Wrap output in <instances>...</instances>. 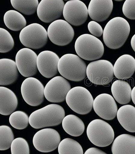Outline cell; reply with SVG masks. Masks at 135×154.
<instances>
[{
  "instance_id": "obj_29",
  "label": "cell",
  "mask_w": 135,
  "mask_h": 154,
  "mask_svg": "<svg viewBox=\"0 0 135 154\" xmlns=\"http://www.w3.org/2000/svg\"><path fill=\"white\" fill-rule=\"evenodd\" d=\"M9 122L13 128L17 129L23 130L27 127L29 123V117L24 112L17 111L11 115Z\"/></svg>"
},
{
  "instance_id": "obj_1",
  "label": "cell",
  "mask_w": 135,
  "mask_h": 154,
  "mask_svg": "<svg viewBox=\"0 0 135 154\" xmlns=\"http://www.w3.org/2000/svg\"><path fill=\"white\" fill-rule=\"evenodd\" d=\"M130 30V25L126 19L121 17L114 18L108 22L104 29V43L109 48L119 49L125 43Z\"/></svg>"
},
{
  "instance_id": "obj_26",
  "label": "cell",
  "mask_w": 135,
  "mask_h": 154,
  "mask_svg": "<svg viewBox=\"0 0 135 154\" xmlns=\"http://www.w3.org/2000/svg\"><path fill=\"white\" fill-rule=\"evenodd\" d=\"M4 22L8 29L14 31L23 29L27 25L24 17L17 11L14 10L8 11L5 13Z\"/></svg>"
},
{
  "instance_id": "obj_3",
  "label": "cell",
  "mask_w": 135,
  "mask_h": 154,
  "mask_svg": "<svg viewBox=\"0 0 135 154\" xmlns=\"http://www.w3.org/2000/svg\"><path fill=\"white\" fill-rule=\"evenodd\" d=\"M87 66L85 62L78 56L72 54L64 55L59 60L58 71L66 79L79 82L86 78Z\"/></svg>"
},
{
  "instance_id": "obj_7",
  "label": "cell",
  "mask_w": 135,
  "mask_h": 154,
  "mask_svg": "<svg viewBox=\"0 0 135 154\" xmlns=\"http://www.w3.org/2000/svg\"><path fill=\"white\" fill-rule=\"evenodd\" d=\"M114 75V66L108 60L93 61L87 66V77L91 82L96 85H108L113 79Z\"/></svg>"
},
{
  "instance_id": "obj_11",
  "label": "cell",
  "mask_w": 135,
  "mask_h": 154,
  "mask_svg": "<svg viewBox=\"0 0 135 154\" xmlns=\"http://www.w3.org/2000/svg\"><path fill=\"white\" fill-rule=\"evenodd\" d=\"M71 89L68 81L62 77L53 78L44 88V96L49 102L58 103L63 102Z\"/></svg>"
},
{
  "instance_id": "obj_6",
  "label": "cell",
  "mask_w": 135,
  "mask_h": 154,
  "mask_svg": "<svg viewBox=\"0 0 135 154\" xmlns=\"http://www.w3.org/2000/svg\"><path fill=\"white\" fill-rule=\"evenodd\" d=\"M66 100L71 110L81 115H86L91 111L94 101L90 92L81 86L75 87L70 89Z\"/></svg>"
},
{
  "instance_id": "obj_4",
  "label": "cell",
  "mask_w": 135,
  "mask_h": 154,
  "mask_svg": "<svg viewBox=\"0 0 135 154\" xmlns=\"http://www.w3.org/2000/svg\"><path fill=\"white\" fill-rule=\"evenodd\" d=\"M75 49L80 57L88 61L99 59L102 57L105 50L102 42L89 34H83L78 38L75 42Z\"/></svg>"
},
{
  "instance_id": "obj_25",
  "label": "cell",
  "mask_w": 135,
  "mask_h": 154,
  "mask_svg": "<svg viewBox=\"0 0 135 154\" xmlns=\"http://www.w3.org/2000/svg\"><path fill=\"white\" fill-rule=\"evenodd\" d=\"M62 125L64 131L69 135L74 137L80 136L85 130L82 120L74 115H69L64 117Z\"/></svg>"
},
{
  "instance_id": "obj_17",
  "label": "cell",
  "mask_w": 135,
  "mask_h": 154,
  "mask_svg": "<svg viewBox=\"0 0 135 154\" xmlns=\"http://www.w3.org/2000/svg\"><path fill=\"white\" fill-rule=\"evenodd\" d=\"M58 56L55 53L46 50L40 53L37 57L38 70L44 77L50 78L55 76L58 72Z\"/></svg>"
},
{
  "instance_id": "obj_5",
  "label": "cell",
  "mask_w": 135,
  "mask_h": 154,
  "mask_svg": "<svg viewBox=\"0 0 135 154\" xmlns=\"http://www.w3.org/2000/svg\"><path fill=\"white\" fill-rule=\"evenodd\" d=\"M87 136L92 143L97 146L105 147L113 142L115 133L108 123L100 119L92 120L87 128Z\"/></svg>"
},
{
  "instance_id": "obj_30",
  "label": "cell",
  "mask_w": 135,
  "mask_h": 154,
  "mask_svg": "<svg viewBox=\"0 0 135 154\" xmlns=\"http://www.w3.org/2000/svg\"><path fill=\"white\" fill-rule=\"evenodd\" d=\"M14 135L11 128L7 125L0 126V150L9 149L14 140Z\"/></svg>"
},
{
  "instance_id": "obj_20",
  "label": "cell",
  "mask_w": 135,
  "mask_h": 154,
  "mask_svg": "<svg viewBox=\"0 0 135 154\" xmlns=\"http://www.w3.org/2000/svg\"><path fill=\"white\" fill-rule=\"evenodd\" d=\"M18 69L16 62L8 58L0 60V85H8L17 79Z\"/></svg>"
},
{
  "instance_id": "obj_14",
  "label": "cell",
  "mask_w": 135,
  "mask_h": 154,
  "mask_svg": "<svg viewBox=\"0 0 135 154\" xmlns=\"http://www.w3.org/2000/svg\"><path fill=\"white\" fill-rule=\"evenodd\" d=\"M36 53L28 48L22 49L17 53L16 63L21 74L25 77H30L37 72V59Z\"/></svg>"
},
{
  "instance_id": "obj_27",
  "label": "cell",
  "mask_w": 135,
  "mask_h": 154,
  "mask_svg": "<svg viewBox=\"0 0 135 154\" xmlns=\"http://www.w3.org/2000/svg\"><path fill=\"white\" fill-rule=\"evenodd\" d=\"M11 2L15 9L27 15L35 13L39 4L38 0H11Z\"/></svg>"
},
{
  "instance_id": "obj_21",
  "label": "cell",
  "mask_w": 135,
  "mask_h": 154,
  "mask_svg": "<svg viewBox=\"0 0 135 154\" xmlns=\"http://www.w3.org/2000/svg\"><path fill=\"white\" fill-rule=\"evenodd\" d=\"M18 99L12 91L3 86L0 87V114L8 116L17 107Z\"/></svg>"
},
{
  "instance_id": "obj_31",
  "label": "cell",
  "mask_w": 135,
  "mask_h": 154,
  "mask_svg": "<svg viewBox=\"0 0 135 154\" xmlns=\"http://www.w3.org/2000/svg\"><path fill=\"white\" fill-rule=\"evenodd\" d=\"M14 46V42L12 35L7 30L0 28V52H9Z\"/></svg>"
},
{
  "instance_id": "obj_18",
  "label": "cell",
  "mask_w": 135,
  "mask_h": 154,
  "mask_svg": "<svg viewBox=\"0 0 135 154\" xmlns=\"http://www.w3.org/2000/svg\"><path fill=\"white\" fill-rule=\"evenodd\" d=\"M113 8L112 0H91L88 7L89 15L96 22H103L110 16Z\"/></svg>"
},
{
  "instance_id": "obj_12",
  "label": "cell",
  "mask_w": 135,
  "mask_h": 154,
  "mask_svg": "<svg viewBox=\"0 0 135 154\" xmlns=\"http://www.w3.org/2000/svg\"><path fill=\"white\" fill-rule=\"evenodd\" d=\"M61 141L60 134L52 128L43 129L38 131L34 136L33 143L39 152H49L58 147Z\"/></svg>"
},
{
  "instance_id": "obj_33",
  "label": "cell",
  "mask_w": 135,
  "mask_h": 154,
  "mask_svg": "<svg viewBox=\"0 0 135 154\" xmlns=\"http://www.w3.org/2000/svg\"><path fill=\"white\" fill-rule=\"evenodd\" d=\"M122 11L126 17L135 20V0H126L123 4Z\"/></svg>"
},
{
  "instance_id": "obj_8",
  "label": "cell",
  "mask_w": 135,
  "mask_h": 154,
  "mask_svg": "<svg viewBox=\"0 0 135 154\" xmlns=\"http://www.w3.org/2000/svg\"><path fill=\"white\" fill-rule=\"evenodd\" d=\"M19 38L24 46L30 49H37L46 45L48 35L47 32L43 26L38 23H33L21 30Z\"/></svg>"
},
{
  "instance_id": "obj_13",
  "label": "cell",
  "mask_w": 135,
  "mask_h": 154,
  "mask_svg": "<svg viewBox=\"0 0 135 154\" xmlns=\"http://www.w3.org/2000/svg\"><path fill=\"white\" fill-rule=\"evenodd\" d=\"M88 10L86 5L79 0L68 1L64 5L63 15L67 22L74 26L83 24L88 16Z\"/></svg>"
},
{
  "instance_id": "obj_2",
  "label": "cell",
  "mask_w": 135,
  "mask_h": 154,
  "mask_svg": "<svg viewBox=\"0 0 135 154\" xmlns=\"http://www.w3.org/2000/svg\"><path fill=\"white\" fill-rule=\"evenodd\" d=\"M65 115V111L61 106L50 104L31 114L29 124L35 129L56 126L62 122Z\"/></svg>"
},
{
  "instance_id": "obj_23",
  "label": "cell",
  "mask_w": 135,
  "mask_h": 154,
  "mask_svg": "<svg viewBox=\"0 0 135 154\" xmlns=\"http://www.w3.org/2000/svg\"><path fill=\"white\" fill-rule=\"evenodd\" d=\"M117 117L122 127L129 132H135V107L127 105L118 110Z\"/></svg>"
},
{
  "instance_id": "obj_36",
  "label": "cell",
  "mask_w": 135,
  "mask_h": 154,
  "mask_svg": "<svg viewBox=\"0 0 135 154\" xmlns=\"http://www.w3.org/2000/svg\"><path fill=\"white\" fill-rule=\"evenodd\" d=\"M131 44L132 48L135 52V34L133 36L131 41Z\"/></svg>"
},
{
  "instance_id": "obj_37",
  "label": "cell",
  "mask_w": 135,
  "mask_h": 154,
  "mask_svg": "<svg viewBox=\"0 0 135 154\" xmlns=\"http://www.w3.org/2000/svg\"><path fill=\"white\" fill-rule=\"evenodd\" d=\"M131 98L132 101L135 105V86L132 90Z\"/></svg>"
},
{
  "instance_id": "obj_15",
  "label": "cell",
  "mask_w": 135,
  "mask_h": 154,
  "mask_svg": "<svg viewBox=\"0 0 135 154\" xmlns=\"http://www.w3.org/2000/svg\"><path fill=\"white\" fill-rule=\"evenodd\" d=\"M64 5L63 0H42L37 8L38 17L46 23L57 20L63 14Z\"/></svg>"
},
{
  "instance_id": "obj_38",
  "label": "cell",
  "mask_w": 135,
  "mask_h": 154,
  "mask_svg": "<svg viewBox=\"0 0 135 154\" xmlns=\"http://www.w3.org/2000/svg\"><path fill=\"white\" fill-rule=\"evenodd\" d=\"M117 1V2H121V1Z\"/></svg>"
},
{
  "instance_id": "obj_19",
  "label": "cell",
  "mask_w": 135,
  "mask_h": 154,
  "mask_svg": "<svg viewBox=\"0 0 135 154\" xmlns=\"http://www.w3.org/2000/svg\"><path fill=\"white\" fill-rule=\"evenodd\" d=\"M135 71V59L132 56L125 54L121 56L114 66L115 76L119 80L129 79Z\"/></svg>"
},
{
  "instance_id": "obj_35",
  "label": "cell",
  "mask_w": 135,
  "mask_h": 154,
  "mask_svg": "<svg viewBox=\"0 0 135 154\" xmlns=\"http://www.w3.org/2000/svg\"><path fill=\"white\" fill-rule=\"evenodd\" d=\"M85 154H106L107 153L103 151L96 148L92 147L89 148L85 152Z\"/></svg>"
},
{
  "instance_id": "obj_16",
  "label": "cell",
  "mask_w": 135,
  "mask_h": 154,
  "mask_svg": "<svg viewBox=\"0 0 135 154\" xmlns=\"http://www.w3.org/2000/svg\"><path fill=\"white\" fill-rule=\"evenodd\" d=\"M93 107L97 115L104 119L112 120L117 115V103L114 98L108 94L98 95L94 101Z\"/></svg>"
},
{
  "instance_id": "obj_34",
  "label": "cell",
  "mask_w": 135,
  "mask_h": 154,
  "mask_svg": "<svg viewBox=\"0 0 135 154\" xmlns=\"http://www.w3.org/2000/svg\"><path fill=\"white\" fill-rule=\"evenodd\" d=\"M88 29L89 32L95 37H100L103 34L102 27L95 21H92L89 22Z\"/></svg>"
},
{
  "instance_id": "obj_22",
  "label": "cell",
  "mask_w": 135,
  "mask_h": 154,
  "mask_svg": "<svg viewBox=\"0 0 135 154\" xmlns=\"http://www.w3.org/2000/svg\"><path fill=\"white\" fill-rule=\"evenodd\" d=\"M113 154H135V136L123 134L115 139L112 144Z\"/></svg>"
},
{
  "instance_id": "obj_10",
  "label": "cell",
  "mask_w": 135,
  "mask_h": 154,
  "mask_svg": "<svg viewBox=\"0 0 135 154\" xmlns=\"http://www.w3.org/2000/svg\"><path fill=\"white\" fill-rule=\"evenodd\" d=\"M21 93L25 101L31 106L40 105L44 100V86L40 81L34 78L29 77L24 81Z\"/></svg>"
},
{
  "instance_id": "obj_28",
  "label": "cell",
  "mask_w": 135,
  "mask_h": 154,
  "mask_svg": "<svg viewBox=\"0 0 135 154\" xmlns=\"http://www.w3.org/2000/svg\"><path fill=\"white\" fill-rule=\"evenodd\" d=\"M59 154H83L82 147L78 143L72 139L67 138L61 141L58 146Z\"/></svg>"
},
{
  "instance_id": "obj_9",
  "label": "cell",
  "mask_w": 135,
  "mask_h": 154,
  "mask_svg": "<svg viewBox=\"0 0 135 154\" xmlns=\"http://www.w3.org/2000/svg\"><path fill=\"white\" fill-rule=\"evenodd\" d=\"M50 40L56 45L64 46L71 42L74 37V29L63 20H57L49 25L47 30Z\"/></svg>"
},
{
  "instance_id": "obj_24",
  "label": "cell",
  "mask_w": 135,
  "mask_h": 154,
  "mask_svg": "<svg viewBox=\"0 0 135 154\" xmlns=\"http://www.w3.org/2000/svg\"><path fill=\"white\" fill-rule=\"evenodd\" d=\"M111 91L116 101L121 105L128 104L131 100V88L127 82L117 80L112 84Z\"/></svg>"
},
{
  "instance_id": "obj_32",
  "label": "cell",
  "mask_w": 135,
  "mask_h": 154,
  "mask_svg": "<svg viewBox=\"0 0 135 154\" xmlns=\"http://www.w3.org/2000/svg\"><path fill=\"white\" fill-rule=\"evenodd\" d=\"M11 148L12 154L30 153L29 144L26 140L23 138H17L14 139Z\"/></svg>"
}]
</instances>
